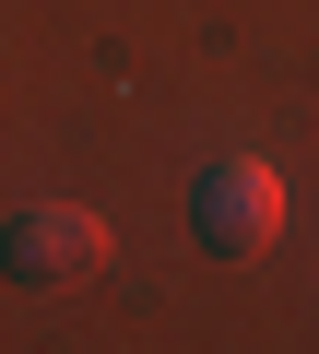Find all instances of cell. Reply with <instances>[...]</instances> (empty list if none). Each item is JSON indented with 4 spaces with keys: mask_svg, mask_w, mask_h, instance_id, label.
I'll return each instance as SVG.
<instances>
[{
    "mask_svg": "<svg viewBox=\"0 0 319 354\" xmlns=\"http://www.w3.org/2000/svg\"><path fill=\"white\" fill-rule=\"evenodd\" d=\"M190 225H201V248H225V260L272 248V225H284V177H272L260 153H213V165L190 177Z\"/></svg>",
    "mask_w": 319,
    "mask_h": 354,
    "instance_id": "cell-1",
    "label": "cell"
},
{
    "mask_svg": "<svg viewBox=\"0 0 319 354\" xmlns=\"http://www.w3.org/2000/svg\"><path fill=\"white\" fill-rule=\"evenodd\" d=\"M95 260H107V225L83 201H36V213L0 225V272H12V283H83Z\"/></svg>",
    "mask_w": 319,
    "mask_h": 354,
    "instance_id": "cell-2",
    "label": "cell"
}]
</instances>
